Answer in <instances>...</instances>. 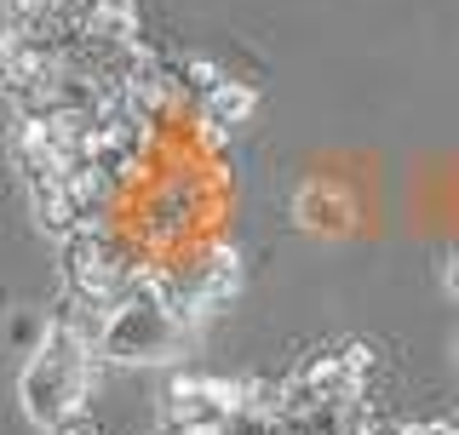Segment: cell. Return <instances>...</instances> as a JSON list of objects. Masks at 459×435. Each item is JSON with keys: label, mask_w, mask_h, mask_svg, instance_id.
I'll return each mask as SVG.
<instances>
[{"label": "cell", "mask_w": 459, "mask_h": 435, "mask_svg": "<svg viewBox=\"0 0 459 435\" xmlns=\"http://www.w3.org/2000/svg\"><path fill=\"white\" fill-rule=\"evenodd\" d=\"M92 372H98V350H92V344H86L75 327L47 321V338L29 350L23 372H18L23 418H29V424H40V430H57L69 413L86 407Z\"/></svg>", "instance_id": "1"}, {"label": "cell", "mask_w": 459, "mask_h": 435, "mask_svg": "<svg viewBox=\"0 0 459 435\" xmlns=\"http://www.w3.org/2000/svg\"><path fill=\"white\" fill-rule=\"evenodd\" d=\"M138 252L115 235V224H81L69 241H57V275H64V298H75L81 310H115L126 293Z\"/></svg>", "instance_id": "2"}, {"label": "cell", "mask_w": 459, "mask_h": 435, "mask_svg": "<svg viewBox=\"0 0 459 435\" xmlns=\"http://www.w3.org/2000/svg\"><path fill=\"white\" fill-rule=\"evenodd\" d=\"M190 344V327L172 321L161 303L150 298H121L115 310H104L98 321V361H115V367H161Z\"/></svg>", "instance_id": "3"}, {"label": "cell", "mask_w": 459, "mask_h": 435, "mask_svg": "<svg viewBox=\"0 0 459 435\" xmlns=\"http://www.w3.org/2000/svg\"><path fill=\"white\" fill-rule=\"evenodd\" d=\"M178 269H184V281L195 286V298H201V310H207V315H219L224 303L241 293V252L230 241L190 246V258H178Z\"/></svg>", "instance_id": "4"}, {"label": "cell", "mask_w": 459, "mask_h": 435, "mask_svg": "<svg viewBox=\"0 0 459 435\" xmlns=\"http://www.w3.org/2000/svg\"><path fill=\"white\" fill-rule=\"evenodd\" d=\"M253 109H258V92H253L247 81L230 75V81H224L195 115H201V121H212V126H224V132H236V126H247V121H253Z\"/></svg>", "instance_id": "5"}, {"label": "cell", "mask_w": 459, "mask_h": 435, "mask_svg": "<svg viewBox=\"0 0 459 435\" xmlns=\"http://www.w3.org/2000/svg\"><path fill=\"white\" fill-rule=\"evenodd\" d=\"M299 224H305V229H339V224H344L339 195H333V190H322V183L299 190Z\"/></svg>", "instance_id": "6"}, {"label": "cell", "mask_w": 459, "mask_h": 435, "mask_svg": "<svg viewBox=\"0 0 459 435\" xmlns=\"http://www.w3.org/2000/svg\"><path fill=\"white\" fill-rule=\"evenodd\" d=\"M47 435H109V430H104V424H98L92 413L81 407V413H69V418H64V424H57V430H47Z\"/></svg>", "instance_id": "7"}, {"label": "cell", "mask_w": 459, "mask_h": 435, "mask_svg": "<svg viewBox=\"0 0 459 435\" xmlns=\"http://www.w3.org/2000/svg\"><path fill=\"white\" fill-rule=\"evenodd\" d=\"M402 435H459L454 418H430V424H402Z\"/></svg>", "instance_id": "8"}, {"label": "cell", "mask_w": 459, "mask_h": 435, "mask_svg": "<svg viewBox=\"0 0 459 435\" xmlns=\"http://www.w3.org/2000/svg\"><path fill=\"white\" fill-rule=\"evenodd\" d=\"M442 286H448V298H459V252L442 264Z\"/></svg>", "instance_id": "9"}]
</instances>
